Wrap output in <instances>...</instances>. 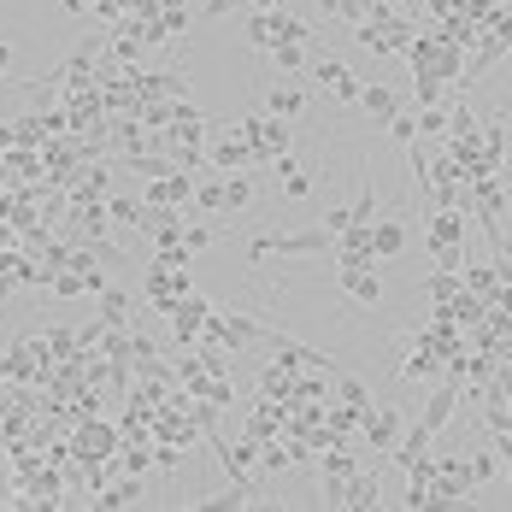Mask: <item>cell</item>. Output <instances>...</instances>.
<instances>
[{
	"mask_svg": "<svg viewBox=\"0 0 512 512\" xmlns=\"http://www.w3.org/2000/svg\"><path fill=\"white\" fill-rule=\"evenodd\" d=\"M271 254H289V259H318V254H336V230L324 224H307V230H265L248 242V259H271Z\"/></svg>",
	"mask_w": 512,
	"mask_h": 512,
	"instance_id": "6da1fadb",
	"label": "cell"
},
{
	"mask_svg": "<svg viewBox=\"0 0 512 512\" xmlns=\"http://www.w3.org/2000/svg\"><path fill=\"white\" fill-rule=\"evenodd\" d=\"M424 242H430V254L436 265H465V242H471V218H465L460 206H430V218H424Z\"/></svg>",
	"mask_w": 512,
	"mask_h": 512,
	"instance_id": "7a4b0ae2",
	"label": "cell"
},
{
	"mask_svg": "<svg viewBox=\"0 0 512 512\" xmlns=\"http://www.w3.org/2000/svg\"><path fill=\"white\" fill-rule=\"evenodd\" d=\"M336 295L354 307H383V259H336Z\"/></svg>",
	"mask_w": 512,
	"mask_h": 512,
	"instance_id": "3957f363",
	"label": "cell"
},
{
	"mask_svg": "<svg viewBox=\"0 0 512 512\" xmlns=\"http://www.w3.org/2000/svg\"><path fill=\"white\" fill-rule=\"evenodd\" d=\"M401 430H407V412L395 407V401H371L365 418H359V436H365V448H377V454H395Z\"/></svg>",
	"mask_w": 512,
	"mask_h": 512,
	"instance_id": "277c9868",
	"label": "cell"
},
{
	"mask_svg": "<svg viewBox=\"0 0 512 512\" xmlns=\"http://www.w3.org/2000/svg\"><path fill=\"white\" fill-rule=\"evenodd\" d=\"M242 130H248V142H254L259 165H271V159H283L289 148H295V130H289V118H242Z\"/></svg>",
	"mask_w": 512,
	"mask_h": 512,
	"instance_id": "5b68a950",
	"label": "cell"
},
{
	"mask_svg": "<svg viewBox=\"0 0 512 512\" xmlns=\"http://www.w3.org/2000/svg\"><path fill=\"white\" fill-rule=\"evenodd\" d=\"M206 165H212V171H248V165H259L254 142H248V130L236 124L230 136H218V142L206 148Z\"/></svg>",
	"mask_w": 512,
	"mask_h": 512,
	"instance_id": "8992f818",
	"label": "cell"
},
{
	"mask_svg": "<svg viewBox=\"0 0 512 512\" xmlns=\"http://www.w3.org/2000/svg\"><path fill=\"white\" fill-rule=\"evenodd\" d=\"M312 77H318V89L330 95V101H342V106H354L359 101V77H354V65H342V59H312Z\"/></svg>",
	"mask_w": 512,
	"mask_h": 512,
	"instance_id": "52a82bcc",
	"label": "cell"
},
{
	"mask_svg": "<svg viewBox=\"0 0 512 512\" xmlns=\"http://www.w3.org/2000/svg\"><path fill=\"white\" fill-rule=\"evenodd\" d=\"M206 318H212V301H206V295H195V289H189V295L177 301V312H171V336H177L183 348H195V342H201V336H206Z\"/></svg>",
	"mask_w": 512,
	"mask_h": 512,
	"instance_id": "ba28073f",
	"label": "cell"
},
{
	"mask_svg": "<svg viewBox=\"0 0 512 512\" xmlns=\"http://www.w3.org/2000/svg\"><path fill=\"white\" fill-rule=\"evenodd\" d=\"M454 412H460V377H448V383L424 401V418H418V424L436 436V430H448V424H454Z\"/></svg>",
	"mask_w": 512,
	"mask_h": 512,
	"instance_id": "9c48e42d",
	"label": "cell"
},
{
	"mask_svg": "<svg viewBox=\"0 0 512 512\" xmlns=\"http://www.w3.org/2000/svg\"><path fill=\"white\" fill-rule=\"evenodd\" d=\"M412 242V230L401 224V218H371V254L377 259H401Z\"/></svg>",
	"mask_w": 512,
	"mask_h": 512,
	"instance_id": "30bf717a",
	"label": "cell"
},
{
	"mask_svg": "<svg viewBox=\"0 0 512 512\" xmlns=\"http://www.w3.org/2000/svg\"><path fill=\"white\" fill-rule=\"evenodd\" d=\"M259 395H265V401H289V407H295V401H301V377H295L289 365H259Z\"/></svg>",
	"mask_w": 512,
	"mask_h": 512,
	"instance_id": "8fae6325",
	"label": "cell"
},
{
	"mask_svg": "<svg viewBox=\"0 0 512 512\" xmlns=\"http://www.w3.org/2000/svg\"><path fill=\"white\" fill-rule=\"evenodd\" d=\"M354 106H359V112H371L377 124H389V118L401 112V95H395L389 83H359V101Z\"/></svg>",
	"mask_w": 512,
	"mask_h": 512,
	"instance_id": "7c38bea8",
	"label": "cell"
},
{
	"mask_svg": "<svg viewBox=\"0 0 512 512\" xmlns=\"http://www.w3.org/2000/svg\"><path fill=\"white\" fill-rule=\"evenodd\" d=\"M265 112L295 124V118L307 112V89H301V83H277V89H265Z\"/></svg>",
	"mask_w": 512,
	"mask_h": 512,
	"instance_id": "4fadbf2b",
	"label": "cell"
},
{
	"mask_svg": "<svg viewBox=\"0 0 512 512\" xmlns=\"http://www.w3.org/2000/svg\"><path fill=\"white\" fill-rule=\"evenodd\" d=\"M77 448H83V460H89V465H101V460L118 454V430H112V424H83Z\"/></svg>",
	"mask_w": 512,
	"mask_h": 512,
	"instance_id": "5bb4252c",
	"label": "cell"
},
{
	"mask_svg": "<svg viewBox=\"0 0 512 512\" xmlns=\"http://www.w3.org/2000/svg\"><path fill=\"white\" fill-rule=\"evenodd\" d=\"M424 295H430L436 307H454V301L465 295V277L454 271V265H442V271H430V277H424Z\"/></svg>",
	"mask_w": 512,
	"mask_h": 512,
	"instance_id": "9a60e30c",
	"label": "cell"
},
{
	"mask_svg": "<svg viewBox=\"0 0 512 512\" xmlns=\"http://www.w3.org/2000/svg\"><path fill=\"white\" fill-rule=\"evenodd\" d=\"M383 507V483L371 477V471H359L354 483H348V501H342V512H377Z\"/></svg>",
	"mask_w": 512,
	"mask_h": 512,
	"instance_id": "2e32d148",
	"label": "cell"
},
{
	"mask_svg": "<svg viewBox=\"0 0 512 512\" xmlns=\"http://www.w3.org/2000/svg\"><path fill=\"white\" fill-rule=\"evenodd\" d=\"M460 277H465V289H471V295H483V301H495V289H507L495 259H483V265H460Z\"/></svg>",
	"mask_w": 512,
	"mask_h": 512,
	"instance_id": "e0dca14e",
	"label": "cell"
},
{
	"mask_svg": "<svg viewBox=\"0 0 512 512\" xmlns=\"http://www.w3.org/2000/svg\"><path fill=\"white\" fill-rule=\"evenodd\" d=\"M130 307H136L130 289H112V283L101 289V324L106 330H124V324H130Z\"/></svg>",
	"mask_w": 512,
	"mask_h": 512,
	"instance_id": "ac0fdd59",
	"label": "cell"
},
{
	"mask_svg": "<svg viewBox=\"0 0 512 512\" xmlns=\"http://www.w3.org/2000/svg\"><path fill=\"white\" fill-rule=\"evenodd\" d=\"M271 165H277V183H283V195H289V201H307V195H312V177L301 171V159L283 154V159H271Z\"/></svg>",
	"mask_w": 512,
	"mask_h": 512,
	"instance_id": "d6986e66",
	"label": "cell"
},
{
	"mask_svg": "<svg viewBox=\"0 0 512 512\" xmlns=\"http://www.w3.org/2000/svg\"><path fill=\"white\" fill-rule=\"evenodd\" d=\"M465 477H471L477 489H489V483L501 477V454H495V448H471V454H465Z\"/></svg>",
	"mask_w": 512,
	"mask_h": 512,
	"instance_id": "ffe728a7",
	"label": "cell"
},
{
	"mask_svg": "<svg viewBox=\"0 0 512 512\" xmlns=\"http://www.w3.org/2000/svg\"><path fill=\"white\" fill-rule=\"evenodd\" d=\"M242 206H254V177H242V171H224V218H236Z\"/></svg>",
	"mask_w": 512,
	"mask_h": 512,
	"instance_id": "44dd1931",
	"label": "cell"
},
{
	"mask_svg": "<svg viewBox=\"0 0 512 512\" xmlns=\"http://www.w3.org/2000/svg\"><path fill=\"white\" fill-rule=\"evenodd\" d=\"M265 53H271V65H277L283 77H301V71L312 65V59H307V42H277V48H265Z\"/></svg>",
	"mask_w": 512,
	"mask_h": 512,
	"instance_id": "7402d4cb",
	"label": "cell"
},
{
	"mask_svg": "<svg viewBox=\"0 0 512 512\" xmlns=\"http://www.w3.org/2000/svg\"><path fill=\"white\" fill-rule=\"evenodd\" d=\"M330 395H336V401H348V407H371V389H365L359 377H348V371H336V377H330Z\"/></svg>",
	"mask_w": 512,
	"mask_h": 512,
	"instance_id": "603a6c76",
	"label": "cell"
},
{
	"mask_svg": "<svg viewBox=\"0 0 512 512\" xmlns=\"http://www.w3.org/2000/svg\"><path fill=\"white\" fill-rule=\"evenodd\" d=\"M106 212H112V224L142 230V195H106Z\"/></svg>",
	"mask_w": 512,
	"mask_h": 512,
	"instance_id": "cb8c5ba5",
	"label": "cell"
},
{
	"mask_svg": "<svg viewBox=\"0 0 512 512\" xmlns=\"http://www.w3.org/2000/svg\"><path fill=\"white\" fill-rule=\"evenodd\" d=\"M318 12L336 18V24H359V18L371 12V0H318Z\"/></svg>",
	"mask_w": 512,
	"mask_h": 512,
	"instance_id": "d4e9b609",
	"label": "cell"
},
{
	"mask_svg": "<svg viewBox=\"0 0 512 512\" xmlns=\"http://www.w3.org/2000/svg\"><path fill=\"white\" fill-rule=\"evenodd\" d=\"M195 206H201V212H218V218H224V171H218V177H201V183H195Z\"/></svg>",
	"mask_w": 512,
	"mask_h": 512,
	"instance_id": "484cf974",
	"label": "cell"
},
{
	"mask_svg": "<svg viewBox=\"0 0 512 512\" xmlns=\"http://www.w3.org/2000/svg\"><path fill=\"white\" fill-rule=\"evenodd\" d=\"M348 212H354V224H371V218H377V183H371V177H359V195H354Z\"/></svg>",
	"mask_w": 512,
	"mask_h": 512,
	"instance_id": "4316f807",
	"label": "cell"
},
{
	"mask_svg": "<svg viewBox=\"0 0 512 512\" xmlns=\"http://www.w3.org/2000/svg\"><path fill=\"white\" fill-rule=\"evenodd\" d=\"M383 130H389V136H395V142H401V148H412V142H424V136H418V118H412L407 106H401V112H395V118H389V124H383Z\"/></svg>",
	"mask_w": 512,
	"mask_h": 512,
	"instance_id": "83f0119b",
	"label": "cell"
},
{
	"mask_svg": "<svg viewBox=\"0 0 512 512\" xmlns=\"http://www.w3.org/2000/svg\"><path fill=\"white\" fill-rule=\"evenodd\" d=\"M218 236H224L218 224H183V248H189V254H201V248H212Z\"/></svg>",
	"mask_w": 512,
	"mask_h": 512,
	"instance_id": "f1b7e54d",
	"label": "cell"
},
{
	"mask_svg": "<svg viewBox=\"0 0 512 512\" xmlns=\"http://www.w3.org/2000/svg\"><path fill=\"white\" fill-rule=\"evenodd\" d=\"M448 130V112H442V101L436 106H418V136H442Z\"/></svg>",
	"mask_w": 512,
	"mask_h": 512,
	"instance_id": "f546056e",
	"label": "cell"
},
{
	"mask_svg": "<svg viewBox=\"0 0 512 512\" xmlns=\"http://www.w3.org/2000/svg\"><path fill=\"white\" fill-rule=\"evenodd\" d=\"M412 95H418V106H436V101H442V77H418V83H412Z\"/></svg>",
	"mask_w": 512,
	"mask_h": 512,
	"instance_id": "4dcf8cb0",
	"label": "cell"
},
{
	"mask_svg": "<svg viewBox=\"0 0 512 512\" xmlns=\"http://www.w3.org/2000/svg\"><path fill=\"white\" fill-rule=\"evenodd\" d=\"M495 454H501V471H507V483H512V430L495 436Z\"/></svg>",
	"mask_w": 512,
	"mask_h": 512,
	"instance_id": "1f68e13d",
	"label": "cell"
},
{
	"mask_svg": "<svg viewBox=\"0 0 512 512\" xmlns=\"http://www.w3.org/2000/svg\"><path fill=\"white\" fill-rule=\"evenodd\" d=\"M89 6H95V0H65V12H89Z\"/></svg>",
	"mask_w": 512,
	"mask_h": 512,
	"instance_id": "d6a6232c",
	"label": "cell"
},
{
	"mask_svg": "<svg viewBox=\"0 0 512 512\" xmlns=\"http://www.w3.org/2000/svg\"><path fill=\"white\" fill-rule=\"evenodd\" d=\"M248 6H254V12H271V6H283V0H248Z\"/></svg>",
	"mask_w": 512,
	"mask_h": 512,
	"instance_id": "836d02e7",
	"label": "cell"
},
{
	"mask_svg": "<svg viewBox=\"0 0 512 512\" xmlns=\"http://www.w3.org/2000/svg\"><path fill=\"white\" fill-rule=\"evenodd\" d=\"M495 6H512V0H495Z\"/></svg>",
	"mask_w": 512,
	"mask_h": 512,
	"instance_id": "e575fe53",
	"label": "cell"
}]
</instances>
